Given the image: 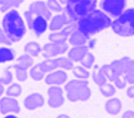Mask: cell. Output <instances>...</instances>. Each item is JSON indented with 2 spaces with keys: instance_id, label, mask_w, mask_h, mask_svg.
Listing matches in <instances>:
<instances>
[{
  "instance_id": "obj_3",
  "label": "cell",
  "mask_w": 134,
  "mask_h": 118,
  "mask_svg": "<svg viewBox=\"0 0 134 118\" xmlns=\"http://www.w3.org/2000/svg\"><path fill=\"white\" fill-rule=\"evenodd\" d=\"M65 6L69 18L77 23L80 19L95 10L97 0H67Z\"/></svg>"
},
{
  "instance_id": "obj_12",
  "label": "cell",
  "mask_w": 134,
  "mask_h": 118,
  "mask_svg": "<svg viewBox=\"0 0 134 118\" xmlns=\"http://www.w3.org/2000/svg\"><path fill=\"white\" fill-rule=\"evenodd\" d=\"M20 113V105L14 97L5 96L0 99V113L7 114V113Z\"/></svg>"
},
{
  "instance_id": "obj_22",
  "label": "cell",
  "mask_w": 134,
  "mask_h": 118,
  "mask_svg": "<svg viewBox=\"0 0 134 118\" xmlns=\"http://www.w3.org/2000/svg\"><path fill=\"white\" fill-rule=\"evenodd\" d=\"M24 51H25L26 54L30 55V56L37 57L40 54V52L42 51V47L36 42H29L28 44H26L25 47H24Z\"/></svg>"
},
{
  "instance_id": "obj_28",
  "label": "cell",
  "mask_w": 134,
  "mask_h": 118,
  "mask_svg": "<svg viewBox=\"0 0 134 118\" xmlns=\"http://www.w3.org/2000/svg\"><path fill=\"white\" fill-rule=\"evenodd\" d=\"M10 68H13L15 70V77L16 80H19V81H26L27 78H28V70L24 69L21 66L17 65V64H13V65H10Z\"/></svg>"
},
{
  "instance_id": "obj_11",
  "label": "cell",
  "mask_w": 134,
  "mask_h": 118,
  "mask_svg": "<svg viewBox=\"0 0 134 118\" xmlns=\"http://www.w3.org/2000/svg\"><path fill=\"white\" fill-rule=\"evenodd\" d=\"M76 28H77V23L71 21L69 25H67L62 29L51 33L48 38H49V42H67L68 39L70 38L71 32Z\"/></svg>"
},
{
  "instance_id": "obj_5",
  "label": "cell",
  "mask_w": 134,
  "mask_h": 118,
  "mask_svg": "<svg viewBox=\"0 0 134 118\" xmlns=\"http://www.w3.org/2000/svg\"><path fill=\"white\" fill-rule=\"evenodd\" d=\"M68 99L71 102L87 101L91 95V91L87 80H71L65 85Z\"/></svg>"
},
{
  "instance_id": "obj_8",
  "label": "cell",
  "mask_w": 134,
  "mask_h": 118,
  "mask_svg": "<svg viewBox=\"0 0 134 118\" xmlns=\"http://www.w3.org/2000/svg\"><path fill=\"white\" fill-rule=\"evenodd\" d=\"M126 0H101L100 7L104 12L112 17H118L126 9Z\"/></svg>"
},
{
  "instance_id": "obj_39",
  "label": "cell",
  "mask_w": 134,
  "mask_h": 118,
  "mask_svg": "<svg viewBox=\"0 0 134 118\" xmlns=\"http://www.w3.org/2000/svg\"><path fill=\"white\" fill-rule=\"evenodd\" d=\"M122 118H134V112L133 110H126L123 113Z\"/></svg>"
},
{
  "instance_id": "obj_24",
  "label": "cell",
  "mask_w": 134,
  "mask_h": 118,
  "mask_svg": "<svg viewBox=\"0 0 134 118\" xmlns=\"http://www.w3.org/2000/svg\"><path fill=\"white\" fill-rule=\"evenodd\" d=\"M45 74H46V72L42 69L40 63L31 66V70H30V76L34 81H40V80H44Z\"/></svg>"
},
{
  "instance_id": "obj_45",
  "label": "cell",
  "mask_w": 134,
  "mask_h": 118,
  "mask_svg": "<svg viewBox=\"0 0 134 118\" xmlns=\"http://www.w3.org/2000/svg\"><path fill=\"white\" fill-rule=\"evenodd\" d=\"M133 1H134V0H133Z\"/></svg>"
},
{
  "instance_id": "obj_41",
  "label": "cell",
  "mask_w": 134,
  "mask_h": 118,
  "mask_svg": "<svg viewBox=\"0 0 134 118\" xmlns=\"http://www.w3.org/2000/svg\"><path fill=\"white\" fill-rule=\"evenodd\" d=\"M4 91H5V89H4V85L0 83V96H1V95H3V93H4Z\"/></svg>"
},
{
  "instance_id": "obj_15",
  "label": "cell",
  "mask_w": 134,
  "mask_h": 118,
  "mask_svg": "<svg viewBox=\"0 0 134 118\" xmlns=\"http://www.w3.org/2000/svg\"><path fill=\"white\" fill-rule=\"evenodd\" d=\"M45 104V98L39 93H34L28 95L24 100V106L27 110H32L37 108H41Z\"/></svg>"
},
{
  "instance_id": "obj_30",
  "label": "cell",
  "mask_w": 134,
  "mask_h": 118,
  "mask_svg": "<svg viewBox=\"0 0 134 118\" xmlns=\"http://www.w3.org/2000/svg\"><path fill=\"white\" fill-rule=\"evenodd\" d=\"M94 62H95V57L92 53H90V51L85 55V57L81 60V64L85 67L86 69H90L92 68V66L94 65Z\"/></svg>"
},
{
  "instance_id": "obj_36",
  "label": "cell",
  "mask_w": 134,
  "mask_h": 118,
  "mask_svg": "<svg viewBox=\"0 0 134 118\" xmlns=\"http://www.w3.org/2000/svg\"><path fill=\"white\" fill-rule=\"evenodd\" d=\"M0 44H5V45H9V46H10L13 44V43L10 41V39L5 34L3 28H0Z\"/></svg>"
},
{
  "instance_id": "obj_20",
  "label": "cell",
  "mask_w": 134,
  "mask_h": 118,
  "mask_svg": "<svg viewBox=\"0 0 134 118\" xmlns=\"http://www.w3.org/2000/svg\"><path fill=\"white\" fill-rule=\"evenodd\" d=\"M92 80L95 82V84H97L98 86L105 84L107 82V77L104 76L103 72L101 71V67L98 64H95L92 66Z\"/></svg>"
},
{
  "instance_id": "obj_7",
  "label": "cell",
  "mask_w": 134,
  "mask_h": 118,
  "mask_svg": "<svg viewBox=\"0 0 134 118\" xmlns=\"http://www.w3.org/2000/svg\"><path fill=\"white\" fill-rule=\"evenodd\" d=\"M24 16H25V19H26L28 28L31 31H34V33L35 34L36 36H41L42 34L47 30L48 27H49L48 20L45 17L38 15V14H35V13H32L29 10L27 11H25Z\"/></svg>"
},
{
  "instance_id": "obj_34",
  "label": "cell",
  "mask_w": 134,
  "mask_h": 118,
  "mask_svg": "<svg viewBox=\"0 0 134 118\" xmlns=\"http://www.w3.org/2000/svg\"><path fill=\"white\" fill-rule=\"evenodd\" d=\"M13 73L10 71V68L7 67L5 70H4V73H3L2 76H0V83L3 85H8L10 84V82L13 81Z\"/></svg>"
},
{
  "instance_id": "obj_35",
  "label": "cell",
  "mask_w": 134,
  "mask_h": 118,
  "mask_svg": "<svg viewBox=\"0 0 134 118\" xmlns=\"http://www.w3.org/2000/svg\"><path fill=\"white\" fill-rule=\"evenodd\" d=\"M46 3L48 8L51 10V11H54V12L63 11V7L61 6V3L58 0H48Z\"/></svg>"
},
{
  "instance_id": "obj_40",
  "label": "cell",
  "mask_w": 134,
  "mask_h": 118,
  "mask_svg": "<svg viewBox=\"0 0 134 118\" xmlns=\"http://www.w3.org/2000/svg\"><path fill=\"white\" fill-rule=\"evenodd\" d=\"M56 118H70L68 114H65V113H62V114H59Z\"/></svg>"
},
{
  "instance_id": "obj_38",
  "label": "cell",
  "mask_w": 134,
  "mask_h": 118,
  "mask_svg": "<svg viewBox=\"0 0 134 118\" xmlns=\"http://www.w3.org/2000/svg\"><path fill=\"white\" fill-rule=\"evenodd\" d=\"M126 95L129 98L134 99V84H131V86L129 87V89L126 90Z\"/></svg>"
},
{
  "instance_id": "obj_18",
  "label": "cell",
  "mask_w": 134,
  "mask_h": 118,
  "mask_svg": "<svg viewBox=\"0 0 134 118\" xmlns=\"http://www.w3.org/2000/svg\"><path fill=\"white\" fill-rule=\"evenodd\" d=\"M90 40V37L85 35L84 33H82L79 29H74L72 31L71 34L70 35L69 38V42L70 44L72 45H85Z\"/></svg>"
},
{
  "instance_id": "obj_37",
  "label": "cell",
  "mask_w": 134,
  "mask_h": 118,
  "mask_svg": "<svg viewBox=\"0 0 134 118\" xmlns=\"http://www.w3.org/2000/svg\"><path fill=\"white\" fill-rule=\"evenodd\" d=\"M113 82H114V85H115V87L119 88V89H124L126 85H127V82H126V80H125L123 77H121V76L117 77Z\"/></svg>"
},
{
  "instance_id": "obj_19",
  "label": "cell",
  "mask_w": 134,
  "mask_h": 118,
  "mask_svg": "<svg viewBox=\"0 0 134 118\" xmlns=\"http://www.w3.org/2000/svg\"><path fill=\"white\" fill-rule=\"evenodd\" d=\"M122 102L118 98H110L108 99V101L105 104V110L109 114H112V115H115V114H118L122 110Z\"/></svg>"
},
{
  "instance_id": "obj_23",
  "label": "cell",
  "mask_w": 134,
  "mask_h": 118,
  "mask_svg": "<svg viewBox=\"0 0 134 118\" xmlns=\"http://www.w3.org/2000/svg\"><path fill=\"white\" fill-rule=\"evenodd\" d=\"M25 0H2L0 4V11L7 12L12 9L18 8Z\"/></svg>"
},
{
  "instance_id": "obj_42",
  "label": "cell",
  "mask_w": 134,
  "mask_h": 118,
  "mask_svg": "<svg viewBox=\"0 0 134 118\" xmlns=\"http://www.w3.org/2000/svg\"><path fill=\"white\" fill-rule=\"evenodd\" d=\"M4 118H18L17 116H15V115H13V114H10V115H7L6 117H4Z\"/></svg>"
},
{
  "instance_id": "obj_27",
  "label": "cell",
  "mask_w": 134,
  "mask_h": 118,
  "mask_svg": "<svg viewBox=\"0 0 134 118\" xmlns=\"http://www.w3.org/2000/svg\"><path fill=\"white\" fill-rule=\"evenodd\" d=\"M71 70L73 76L79 80H88L90 77V72L84 66H73Z\"/></svg>"
},
{
  "instance_id": "obj_14",
  "label": "cell",
  "mask_w": 134,
  "mask_h": 118,
  "mask_svg": "<svg viewBox=\"0 0 134 118\" xmlns=\"http://www.w3.org/2000/svg\"><path fill=\"white\" fill-rule=\"evenodd\" d=\"M67 80L68 74L63 70H55L53 72H51L45 77L46 84L49 85V86H52V85L59 86L61 84H64Z\"/></svg>"
},
{
  "instance_id": "obj_21",
  "label": "cell",
  "mask_w": 134,
  "mask_h": 118,
  "mask_svg": "<svg viewBox=\"0 0 134 118\" xmlns=\"http://www.w3.org/2000/svg\"><path fill=\"white\" fill-rule=\"evenodd\" d=\"M15 58V51L10 47H0V63L12 62Z\"/></svg>"
},
{
  "instance_id": "obj_1",
  "label": "cell",
  "mask_w": 134,
  "mask_h": 118,
  "mask_svg": "<svg viewBox=\"0 0 134 118\" xmlns=\"http://www.w3.org/2000/svg\"><path fill=\"white\" fill-rule=\"evenodd\" d=\"M112 20L103 10L95 9L91 12L83 17L77 22V29L87 36L90 37L94 34L111 26Z\"/></svg>"
},
{
  "instance_id": "obj_17",
  "label": "cell",
  "mask_w": 134,
  "mask_h": 118,
  "mask_svg": "<svg viewBox=\"0 0 134 118\" xmlns=\"http://www.w3.org/2000/svg\"><path fill=\"white\" fill-rule=\"evenodd\" d=\"M88 52V47L87 45H74L68 53V58L72 62H80L81 60Z\"/></svg>"
},
{
  "instance_id": "obj_2",
  "label": "cell",
  "mask_w": 134,
  "mask_h": 118,
  "mask_svg": "<svg viewBox=\"0 0 134 118\" xmlns=\"http://www.w3.org/2000/svg\"><path fill=\"white\" fill-rule=\"evenodd\" d=\"M2 28L12 43H17L26 34V26L17 10L12 9L2 20Z\"/></svg>"
},
{
  "instance_id": "obj_26",
  "label": "cell",
  "mask_w": 134,
  "mask_h": 118,
  "mask_svg": "<svg viewBox=\"0 0 134 118\" xmlns=\"http://www.w3.org/2000/svg\"><path fill=\"white\" fill-rule=\"evenodd\" d=\"M54 62L56 63L57 68H61V69L65 70H70L73 68V62L69 58H65V57L55 58Z\"/></svg>"
},
{
  "instance_id": "obj_44",
  "label": "cell",
  "mask_w": 134,
  "mask_h": 118,
  "mask_svg": "<svg viewBox=\"0 0 134 118\" xmlns=\"http://www.w3.org/2000/svg\"><path fill=\"white\" fill-rule=\"evenodd\" d=\"M1 2H2V0H0V4H1Z\"/></svg>"
},
{
  "instance_id": "obj_13",
  "label": "cell",
  "mask_w": 134,
  "mask_h": 118,
  "mask_svg": "<svg viewBox=\"0 0 134 118\" xmlns=\"http://www.w3.org/2000/svg\"><path fill=\"white\" fill-rule=\"evenodd\" d=\"M29 10L31 11L32 13L41 15L43 17L49 21L52 18V11L48 8L47 3L42 1V0H37V1H34L31 5L29 6Z\"/></svg>"
},
{
  "instance_id": "obj_4",
  "label": "cell",
  "mask_w": 134,
  "mask_h": 118,
  "mask_svg": "<svg viewBox=\"0 0 134 118\" xmlns=\"http://www.w3.org/2000/svg\"><path fill=\"white\" fill-rule=\"evenodd\" d=\"M114 33L122 37L134 36V8H129L116 17L111 23Z\"/></svg>"
},
{
  "instance_id": "obj_31",
  "label": "cell",
  "mask_w": 134,
  "mask_h": 118,
  "mask_svg": "<svg viewBox=\"0 0 134 118\" xmlns=\"http://www.w3.org/2000/svg\"><path fill=\"white\" fill-rule=\"evenodd\" d=\"M100 92L104 96L109 97V96H112L115 94V87L110 83L106 82L105 84L100 86Z\"/></svg>"
},
{
  "instance_id": "obj_6",
  "label": "cell",
  "mask_w": 134,
  "mask_h": 118,
  "mask_svg": "<svg viewBox=\"0 0 134 118\" xmlns=\"http://www.w3.org/2000/svg\"><path fill=\"white\" fill-rule=\"evenodd\" d=\"M116 77L121 76L126 80L127 84H134V60L129 57H123L110 63Z\"/></svg>"
},
{
  "instance_id": "obj_29",
  "label": "cell",
  "mask_w": 134,
  "mask_h": 118,
  "mask_svg": "<svg viewBox=\"0 0 134 118\" xmlns=\"http://www.w3.org/2000/svg\"><path fill=\"white\" fill-rule=\"evenodd\" d=\"M22 94V87L18 83H13L6 91V95L12 97H18Z\"/></svg>"
},
{
  "instance_id": "obj_33",
  "label": "cell",
  "mask_w": 134,
  "mask_h": 118,
  "mask_svg": "<svg viewBox=\"0 0 134 118\" xmlns=\"http://www.w3.org/2000/svg\"><path fill=\"white\" fill-rule=\"evenodd\" d=\"M41 64L42 69L44 70L45 72H52L55 69H57L56 63L54 62V59H46L44 62H40Z\"/></svg>"
},
{
  "instance_id": "obj_16",
  "label": "cell",
  "mask_w": 134,
  "mask_h": 118,
  "mask_svg": "<svg viewBox=\"0 0 134 118\" xmlns=\"http://www.w3.org/2000/svg\"><path fill=\"white\" fill-rule=\"evenodd\" d=\"M71 22L69 17L66 14H57V15L53 16L52 18H51V22L49 24V30L52 31H57L62 29L63 28L69 25Z\"/></svg>"
},
{
  "instance_id": "obj_9",
  "label": "cell",
  "mask_w": 134,
  "mask_h": 118,
  "mask_svg": "<svg viewBox=\"0 0 134 118\" xmlns=\"http://www.w3.org/2000/svg\"><path fill=\"white\" fill-rule=\"evenodd\" d=\"M69 46L66 42H49L42 47V55L45 59H52V57L64 54Z\"/></svg>"
},
{
  "instance_id": "obj_25",
  "label": "cell",
  "mask_w": 134,
  "mask_h": 118,
  "mask_svg": "<svg viewBox=\"0 0 134 118\" xmlns=\"http://www.w3.org/2000/svg\"><path fill=\"white\" fill-rule=\"evenodd\" d=\"M16 64L21 66L24 69L28 70L29 68H31L34 65V60L31 59V57L28 54L21 55L20 57H18L16 60Z\"/></svg>"
},
{
  "instance_id": "obj_32",
  "label": "cell",
  "mask_w": 134,
  "mask_h": 118,
  "mask_svg": "<svg viewBox=\"0 0 134 118\" xmlns=\"http://www.w3.org/2000/svg\"><path fill=\"white\" fill-rule=\"evenodd\" d=\"M101 71L103 72L104 76L107 77V80H109V81L113 82L116 78V75L114 74L110 64H104L103 66H101Z\"/></svg>"
},
{
  "instance_id": "obj_10",
  "label": "cell",
  "mask_w": 134,
  "mask_h": 118,
  "mask_svg": "<svg viewBox=\"0 0 134 118\" xmlns=\"http://www.w3.org/2000/svg\"><path fill=\"white\" fill-rule=\"evenodd\" d=\"M65 97L63 89L57 85H52L48 89V104L51 108H60L64 104Z\"/></svg>"
},
{
  "instance_id": "obj_43",
  "label": "cell",
  "mask_w": 134,
  "mask_h": 118,
  "mask_svg": "<svg viewBox=\"0 0 134 118\" xmlns=\"http://www.w3.org/2000/svg\"><path fill=\"white\" fill-rule=\"evenodd\" d=\"M61 4H63V5H66V2H67V0H58Z\"/></svg>"
}]
</instances>
